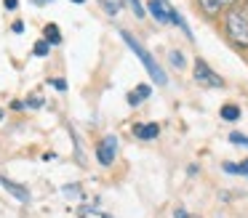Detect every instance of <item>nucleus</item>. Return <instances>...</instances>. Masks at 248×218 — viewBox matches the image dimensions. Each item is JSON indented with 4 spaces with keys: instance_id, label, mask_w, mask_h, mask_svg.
Here are the masks:
<instances>
[{
    "instance_id": "obj_1",
    "label": "nucleus",
    "mask_w": 248,
    "mask_h": 218,
    "mask_svg": "<svg viewBox=\"0 0 248 218\" xmlns=\"http://www.w3.org/2000/svg\"><path fill=\"white\" fill-rule=\"evenodd\" d=\"M123 40H125V45H128L131 51L136 53V58H139V61L147 67V72H150V77L155 80L157 85H166V83H168V77H166V72H163V67H160V64H157L155 58H152V53L147 51V48L141 45V43L136 40V37L131 35V32H123Z\"/></svg>"
},
{
    "instance_id": "obj_2",
    "label": "nucleus",
    "mask_w": 248,
    "mask_h": 218,
    "mask_svg": "<svg viewBox=\"0 0 248 218\" xmlns=\"http://www.w3.org/2000/svg\"><path fill=\"white\" fill-rule=\"evenodd\" d=\"M224 29H227V37H230L237 48H248V14L246 11L232 8L230 14H227Z\"/></svg>"
},
{
    "instance_id": "obj_3",
    "label": "nucleus",
    "mask_w": 248,
    "mask_h": 218,
    "mask_svg": "<svg viewBox=\"0 0 248 218\" xmlns=\"http://www.w3.org/2000/svg\"><path fill=\"white\" fill-rule=\"evenodd\" d=\"M195 80H198L200 85H205V88H221V85H224V80H221L219 74L203 61V58L195 61Z\"/></svg>"
},
{
    "instance_id": "obj_4",
    "label": "nucleus",
    "mask_w": 248,
    "mask_h": 218,
    "mask_svg": "<svg viewBox=\"0 0 248 218\" xmlns=\"http://www.w3.org/2000/svg\"><path fill=\"white\" fill-rule=\"evenodd\" d=\"M115 154H118V138H115V136H104L102 141H99V146H96V160H99V165L109 168V165L115 162Z\"/></svg>"
},
{
    "instance_id": "obj_5",
    "label": "nucleus",
    "mask_w": 248,
    "mask_h": 218,
    "mask_svg": "<svg viewBox=\"0 0 248 218\" xmlns=\"http://www.w3.org/2000/svg\"><path fill=\"white\" fill-rule=\"evenodd\" d=\"M147 8H150V14L155 16L157 21H163V24H168V21L173 19V16H171L173 8L166 3V0H150V3H147Z\"/></svg>"
},
{
    "instance_id": "obj_6",
    "label": "nucleus",
    "mask_w": 248,
    "mask_h": 218,
    "mask_svg": "<svg viewBox=\"0 0 248 218\" xmlns=\"http://www.w3.org/2000/svg\"><path fill=\"white\" fill-rule=\"evenodd\" d=\"M0 186H3V189H6L8 194L16 197L19 202H30V200H32V197H30V189H24L22 184H14L11 178H6V175H0Z\"/></svg>"
},
{
    "instance_id": "obj_7",
    "label": "nucleus",
    "mask_w": 248,
    "mask_h": 218,
    "mask_svg": "<svg viewBox=\"0 0 248 218\" xmlns=\"http://www.w3.org/2000/svg\"><path fill=\"white\" fill-rule=\"evenodd\" d=\"M157 133H160V125H157V122H144V125L134 128V136L141 138V141H152V138H157Z\"/></svg>"
},
{
    "instance_id": "obj_8",
    "label": "nucleus",
    "mask_w": 248,
    "mask_h": 218,
    "mask_svg": "<svg viewBox=\"0 0 248 218\" xmlns=\"http://www.w3.org/2000/svg\"><path fill=\"white\" fill-rule=\"evenodd\" d=\"M150 93H152V88H150V85H136V88L131 90V96H128V104H131V106L141 104V101H147V99H150Z\"/></svg>"
},
{
    "instance_id": "obj_9",
    "label": "nucleus",
    "mask_w": 248,
    "mask_h": 218,
    "mask_svg": "<svg viewBox=\"0 0 248 218\" xmlns=\"http://www.w3.org/2000/svg\"><path fill=\"white\" fill-rule=\"evenodd\" d=\"M43 35H46L43 40H48L51 45H59V43H62V32H59V27H56V24H46Z\"/></svg>"
},
{
    "instance_id": "obj_10",
    "label": "nucleus",
    "mask_w": 248,
    "mask_h": 218,
    "mask_svg": "<svg viewBox=\"0 0 248 218\" xmlns=\"http://www.w3.org/2000/svg\"><path fill=\"white\" fill-rule=\"evenodd\" d=\"M99 5H102L109 16H118L120 11H123V0H99Z\"/></svg>"
},
{
    "instance_id": "obj_11",
    "label": "nucleus",
    "mask_w": 248,
    "mask_h": 218,
    "mask_svg": "<svg viewBox=\"0 0 248 218\" xmlns=\"http://www.w3.org/2000/svg\"><path fill=\"white\" fill-rule=\"evenodd\" d=\"M221 117L230 120V122L240 120V106H237V104H224V106H221Z\"/></svg>"
},
{
    "instance_id": "obj_12",
    "label": "nucleus",
    "mask_w": 248,
    "mask_h": 218,
    "mask_svg": "<svg viewBox=\"0 0 248 218\" xmlns=\"http://www.w3.org/2000/svg\"><path fill=\"white\" fill-rule=\"evenodd\" d=\"M78 218H112V216L96 210V207H80V210H78Z\"/></svg>"
},
{
    "instance_id": "obj_13",
    "label": "nucleus",
    "mask_w": 248,
    "mask_h": 218,
    "mask_svg": "<svg viewBox=\"0 0 248 218\" xmlns=\"http://www.w3.org/2000/svg\"><path fill=\"white\" fill-rule=\"evenodd\" d=\"M198 3H200V8H203L208 16H216V14H219V8H221L219 0H198Z\"/></svg>"
},
{
    "instance_id": "obj_14",
    "label": "nucleus",
    "mask_w": 248,
    "mask_h": 218,
    "mask_svg": "<svg viewBox=\"0 0 248 218\" xmlns=\"http://www.w3.org/2000/svg\"><path fill=\"white\" fill-rule=\"evenodd\" d=\"M32 53H35L38 58H46V56L51 53V43H48V40H38V43H35V48H32Z\"/></svg>"
},
{
    "instance_id": "obj_15",
    "label": "nucleus",
    "mask_w": 248,
    "mask_h": 218,
    "mask_svg": "<svg viewBox=\"0 0 248 218\" xmlns=\"http://www.w3.org/2000/svg\"><path fill=\"white\" fill-rule=\"evenodd\" d=\"M64 194H67V197H75V200H80V197H83V189H80V186H75V184H70V186H64Z\"/></svg>"
},
{
    "instance_id": "obj_16",
    "label": "nucleus",
    "mask_w": 248,
    "mask_h": 218,
    "mask_svg": "<svg viewBox=\"0 0 248 218\" xmlns=\"http://www.w3.org/2000/svg\"><path fill=\"white\" fill-rule=\"evenodd\" d=\"M230 141L237 146H248V136H243V133H230Z\"/></svg>"
},
{
    "instance_id": "obj_17",
    "label": "nucleus",
    "mask_w": 248,
    "mask_h": 218,
    "mask_svg": "<svg viewBox=\"0 0 248 218\" xmlns=\"http://www.w3.org/2000/svg\"><path fill=\"white\" fill-rule=\"evenodd\" d=\"M128 3H131V8H134V14H136V16H139V19H141V16H144V14H147V8H144V5H141V3H139V0H128Z\"/></svg>"
},
{
    "instance_id": "obj_18",
    "label": "nucleus",
    "mask_w": 248,
    "mask_h": 218,
    "mask_svg": "<svg viewBox=\"0 0 248 218\" xmlns=\"http://www.w3.org/2000/svg\"><path fill=\"white\" fill-rule=\"evenodd\" d=\"M221 170H224V173H235V175H240V165H237V162H224V165H221Z\"/></svg>"
},
{
    "instance_id": "obj_19",
    "label": "nucleus",
    "mask_w": 248,
    "mask_h": 218,
    "mask_svg": "<svg viewBox=\"0 0 248 218\" xmlns=\"http://www.w3.org/2000/svg\"><path fill=\"white\" fill-rule=\"evenodd\" d=\"M171 61L176 64V67H184V58H182V53H179V51H171Z\"/></svg>"
},
{
    "instance_id": "obj_20",
    "label": "nucleus",
    "mask_w": 248,
    "mask_h": 218,
    "mask_svg": "<svg viewBox=\"0 0 248 218\" xmlns=\"http://www.w3.org/2000/svg\"><path fill=\"white\" fill-rule=\"evenodd\" d=\"M173 218H198V216H189L187 210H182V207H176V210H173Z\"/></svg>"
},
{
    "instance_id": "obj_21",
    "label": "nucleus",
    "mask_w": 248,
    "mask_h": 218,
    "mask_svg": "<svg viewBox=\"0 0 248 218\" xmlns=\"http://www.w3.org/2000/svg\"><path fill=\"white\" fill-rule=\"evenodd\" d=\"M51 85H54V88H59V90H64V88H67L64 80H51Z\"/></svg>"
},
{
    "instance_id": "obj_22",
    "label": "nucleus",
    "mask_w": 248,
    "mask_h": 218,
    "mask_svg": "<svg viewBox=\"0 0 248 218\" xmlns=\"http://www.w3.org/2000/svg\"><path fill=\"white\" fill-rule=\"evenodd\" d=\"M3 3H6V8H8V11H16L19 0H3Z\"/></svg>"
},
{
    "instance_id": "obj_23",
    "label": "nucleus",
    "mask_w": 248,
    "mask_h": 218,
    "mask_svg": "<svg viewBox=\"0 0 248 218\" xmlns=\"http://www.w3.org/2000/svg\"><path fill=\"white\" fill-rule=\"evenodd\" d=\"M40 104H43V99H38V96H32V99L27 101V106H40Z\"/></svg>"
},
{
    "instance_id": "obj_24",
    "label": "nucleus",
    "mask_w": 248,
    "mask_h": 218,
    "mask_svg": "<svg viewBox=\"0 0 248 218\" xmlns=\"http://www.w3.org/2000/svg\"><path fill=\"white\" fill-rule=\"evenodd\" d=\"M11 29H14V32H16V35H22V32H24V24H22V21H16V24H14V27H11Z\"/></svg>"
},
{
    "instance_id": "obj_25",
    "label": "nucleus",
    "mask_w": 248,
    "mask_h": 218,
    "mask_svg": "<svg viewBox=\"0 0 248 218\" xmlns=\"http://www.w3.org/2000/svg\"><path fill=\"white\" fill-rule=\"evenodd\" d=\"M240 175H248V160H246V162H240Z\"/></svg>"
},
{
    "instance_id": "obj_26",
    "label": "nucleus",
    "mask_w": 248,
    "mask_h": 218,
    "mask_svg": "<svg viewBox=\"0 0 248 218\" xmlns=\"http://www.w3.org/2000/svg\"><path fill=\"white\" fill-rule=\"evenodd\" d=\"M219 3H221V8H224V5H227V8H230V5H235L237 0H219Z\"/></svg>"
},
{
    "instance_id": "obj_27",
    "label": "nucleus",
    "mask_w": 248,
    "mask_h": 218,
    "mask_svg": "<svg viewBox=\"0 0 248 218\" xmlns=\"http://www.w3.org/2000/svg\"><path fill=\"white\" fill-rule=\"evenodd\" d=\"M35 5H46V3H51V0H32Z\"/></svg>"
},
{
    "instance_id": "obj_28",
    "label": "nucleus",
    "mask_w": 248,
    "mask_h": 218,
    "mask_svg": "<svg viewBox=\"0 0 248 218\" xmlns=\"http://www.w3.org/2000/svg\"><path fill=\"white\" fill-rule=\"evenodd\" d=\"M72 3H86V0H72Z\"/></svg>"
},
{
    "instance_id": "obj_29",
    "label": "nucleus",
    "mask_w": 248,
    "mask_h": 218,
    "mask_svg": "<svg viewBox=\"0 0 248 218\" xmlns=\"http://www.w3.org/2000/svg\"><path fill=\"white\" fill-rule=\"evenodd\" d=\"M0 120H3V109H0Z\"/></svg>"
}]
</instances>
